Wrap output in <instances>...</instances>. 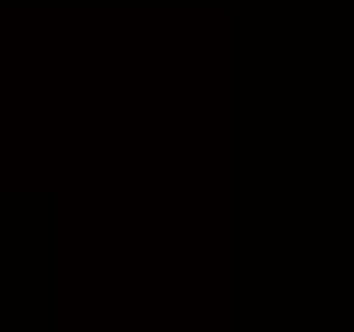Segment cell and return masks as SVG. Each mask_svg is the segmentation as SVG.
I'll use <instances>...</instances> for the list:
<instances>
[]
</instances>
